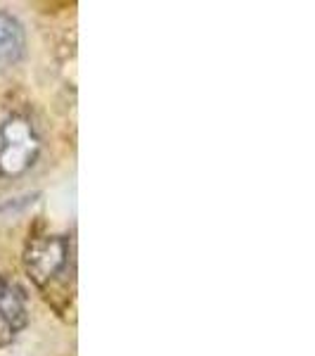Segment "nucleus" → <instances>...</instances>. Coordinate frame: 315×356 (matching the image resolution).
Wrapping results in <instances>:
<instances>
[{"instance_id": "obj_1", "label": "nucleus", "mask_w": 315, "mask_h": 356, "mask_svg": "<svg viewBox=\"0 0 315 356\" xmlns=\"http://www.w3.org/2000/svg\"><path fill=\"white\" fill-rule=\"evenodd\" d=\"M24 268L38 290L53 292L69 271L74 273V247L67 235H43L33 238L24 250Z\"/></svg>"}, {"instance_id": "obj_2", "label": "nucleus", "mask_w": 315, "mask_h": 356, "mask_svg": "<svg viewBox=\"0 0 315 356\" xmlns=\"http://www.w3.org/2000/svg\"><path fill=\"white\" fill-rule=\"evenodd\" d=\"M41 154V136L26 114H10L0 126V176H24Z\"/></svg>"}, {"instance_id": "obj_3", "label": "nucleus", "mask_w": 315, "mask_h": 356, "mask_svg": "<svg viewBox=\"0 0 315 356\" xmlns=\"http://www.w3.org/2000/svg\"><path fill=\"white\" fill-rule=\"evenodd\" d=\"M28 323L26 295L19 283L10 278H0V347L17 340Z\"/></svg>"}, {"instance_id": "obj_4", "label": "nucleus", "mask_w": 315, "mask_h": 356, "mask_svg": "<svg viewBox=\"0 0 315 356\" xmlns=\"http://www.w3.org/2000/svg\"><path fill=\"white\" fill-rule=\"evenodd\" d=\"M26 33L22 22L0 10V69L15 67L24 57Z\"/></svg>"}]
</instances>
